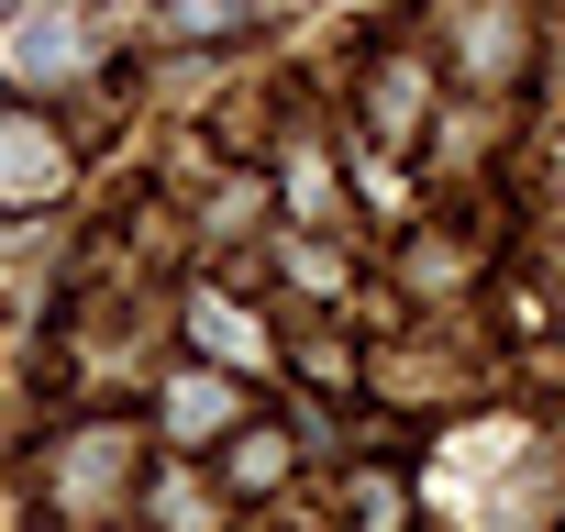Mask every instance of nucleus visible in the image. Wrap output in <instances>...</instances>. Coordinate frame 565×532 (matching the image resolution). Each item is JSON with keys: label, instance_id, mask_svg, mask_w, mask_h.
I'll list each match as a JSON object with an SVG mask.
<instances>
[{"label": "nucleus", "instance_id": "nucleus-2", "mask_svg": "<svg viewBox=\"0 0 565 532\" xmlns=\"http://www.w3.org/2000/svg\"><path fill=\"white\" fill-rule=\"evenodd\" d=\"M189 333H200L222 366H255V322H244L233 300H189Z\"/></svg>", "mask_w": 565, "mask_h": 532}, {"label": "nucleus", "instance_id": "nucleus-5", "mask_svg": "<svg viewBox=\"0 0 565 532\" xmlns=\"http://www.w3.org/2000/svg\"><path fill=\"white\" fill-rule=\"evenodd\" d=\"M167 422H178V433H211V422H222V389H211V377H189V389L167 400Z\"/></svg>", "mask_w": 565, "mask_h": 532}, {"label": "nucleus", "instance_id": "nucleus-1", "mask_svg": "<svg viewBox=\"0 0 565 532\" xmlns=\"http://www.w3.org/2000/svg\"><path fill=\"white\" fill-rule=\"evenodd\" d=\"M56 178H67V156L45 123H0V200H45Z\"/></svg>", "mask_w": 565, "mask_h": 532}, {"label": "nucleus", "instance_id": "nucleus-4", "mask_svg": "<svg viewBox=\"0 0 565 532\" xmlns=\"http://www.w3.org/2000/svg\"><path fill=\"white\" fill-rule=\"evenodd\" d=\"M167 23H178V34H244L255 12H244V0H178Z\"/></svg>", "mask_w": 565, "mask_h": 532}, {"label": "nucleus", "instance_id": "nucleus-3", "mask_svg": "<svg viewBox=\"0 0 565 532\" xmlns=\"http://www.w3.org/2000/svg\"><path fill=\"white\" fill-rule=\"evenodd\" d=\"M12 67H34V78L45 67H78V34L67 23H34V34H12Z\"/></svg>", "mask_w": 565, "mask_h": 532}]
</instances>
